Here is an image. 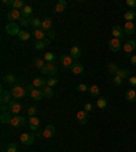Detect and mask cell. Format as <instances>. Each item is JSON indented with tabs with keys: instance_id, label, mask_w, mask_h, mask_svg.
Here are the masks:
<instances>
[{
	"instance_id": "obj_44",
	"label": "cell",
	"mask_w": 136,
	"mask_h": 152,
	"mask_svg": "<svg viewBox=\"0 0 136 152\" xmlns=\"http://www.w3.org/2000/svg\"><path fill=\"white\" fill-rule=\"evenodd\" d=\"M56 84H57V79H54V77H49V79L46 80V86H48V87H54Z\"/></svg>"
},
{
	"instance_id": "obj_36",
	"label": "cell",
	"mask_w": 136,
	"mask_h": 152,
	"mask_svg": "<svg viewBox=\"0 0 136 152\" xmlns=\"http://www.w3.org/2000/svg\"><path fill=\"white\" fill-rule=\"evenodd\" d=\"M118 69H120V68H118V66L116 65V64H114V63L108 64V71L112 73V75H116V73L118 72Z\"/></svg>"
},
{
	"instance_id": "obj_4",
	"label": "cell",
	"mask_w": 136,
	"mask_h": 152,
	"mask_svg": "<svg viewBox=\"0 0 136 152\" xmlns=\"http://www.w3.org/2000/svg\"><path fill=\"white\" fill-rule=\"evenodd\" d=\"M19 140L22 144L25 145H33L34 144V136H33L32 133H22L21 136H19Z\"/></svg>"
},
{
	"instance_id": "obj_14",
	"label": "cell",
	"mask_w": 136,
	"mask_h": 152,
	"mask_svg": "<svg viewBox=\"0 0 136 152\" xmlns=\"http://www.w3.org/2000/svg\"><path fill=\"white\" fill-rule=\"evenodd\" d=\"M136 31V26L133 22H125V26H124V33L128 35H132L135 34Z\"/></svg>"
},
{
	"instance_id": "obj_10",
	"label": "cell",
	"mask_w": 136,
	"mask_h": 152,
	"mask_svg": "<svg viewBox=\"0 0 136 152\" xmlns=\"http://www.w3.org/2000/svg\"><path fill=\"white\" fill-rule=\"evenodd\" d=\"M60 60H61V64H63L64 68H71V66L74 65V58L70 54H63V56L60 57Z\"/></svg>"
},
{
	"instance_id": "obj_51",
	"label": "cell",
	"mask_w": 136,
	"mask_h": 152,
	"mask_svg": "<svg viewBox=\"0 0 136 152\" xmlns=\"http://www.w3.org/2000/svg\"><path fill=\"white\" fill-rule=\"evenodd\" d=\"M131 64H132V65H136V54L131 56Z\"/></svg>"
},
{
	"instance_id": "obj_8",
	"label": "cell",
	"mask_w": 136,
	"mask_h": 152,
	"mask_svg": "<svg viewBox=\"0 0 136 152\" xmlns=\"http://www.w3.org/2000/svg\"><path fill=\"white\" fill-rule=\"evenodd\" d=\"M21 18H22V12L19 10H11V11L7 12V19L10 22H15V20H19Z\"/></svg>"
},
{
	"instance_id": "obj_13",
	"label": "cell",
	"mask_w": 136,
	"mask_h": 152,
	"mask_svg": "<svg viewBox=\"0 0 136 152\" xmlns=\"http://www.w3.org/2000/svg\"><path fill=\"white\" fill-rule=\"evenodd\" d=\"M76 120H78V122H79L80 125H85V124H87V111L79 110L78 113H76Z\"/></svg>"
},
{
	"instance_id": "obj_18",
	"label": "cell",
	"mask_w": 136,
	"mask_h": 152,
	"mask_svg": "<svg viewBox=\"0 0 136 152\" xmlns=\"http://www.w3.org/2000/svg\"><path fill=\"white\" fill-rule=\"evenodd\" d=\"M52 26H53V20H52L51 18L42 19V26H41V28L44 30L45 33L49 31V30H52Z\"/></svg>"
},
{
	"instance_id": "obj_39",
	"label": "cell",
	"mask_w": 136,
	"mask_h": 152,
	"mask_svg": "<svg viewBox=\"0 0 136 152\" xmlns=\"http://www.w3.org/2000/svg\"><path fill=\"white\" fill-rule=\"evenodd\" d=\"M19 22V26H22V27H27V26H30V18H21L18 20Z\"/></svg>"
},
{
	"instance_id": "obj_11",
	"label": "cell",
	"mask_w": 136,
	"mask_h": 152,
	"mask_svg": "<svg viewBox=\"0 0 136 152\" xmlns=\"http://www.w3.org/2000/svg\"><path fill=\"white\" fill-rule=\"evenodd\" d=\"M123 49L127 52V53H132L136 49V42L133 41V39H128V41H125L123 44Z\"/></svg>"
},
{
	"instance_id": "obj_46",
	"label": "cell",
	"mask_w": 136,
	"mask_h": 152,
	"mask_svg": "<svg viewBox=\"0 0 136 152\" xmlns=\"http://www.w3.org/2000/svg\"><path fill=\"white\" fill-rule=\"evenodd\" d=\"M93 109H94V104L93 103H86L85 104V111H87V113H90Z\"/></svg>"
},
{
	"instance_id": "obj_37",
	"label": "cell",
	"mask_w": 136,
	"mask_h": 152,
	"mask_svg": "<svg viewBox=\"0 0 136 152\" xmlns=\"http://www.w3.org/2000/svg\"><path fill=\"white\" fill-rule=\"evenodd\" d=\"M44 60L46 61V63H54V60H56V56H54V53L49 52V53H46L44 56Z\"/></svg>"
},
{
	"instance_id": "obj_45",
	"label": "cell",
	"mask_w": 136,
	"mask_h": 152,
	"mask_svg": "<svg viewBox=\"0 0 136 152\" xmlns=\"http://www.w3.org/2000/svg\"><path fill=\"white\" fill-rule=\"evenodd\" d=\"M113 83L116 86H121V83H123V79H121V77H118V76H113Z\"/></svg>"
},
{
	"instance_id": "obj_15",
	"label": "cell",
	"mask_w": 136,
	"mask_h": 152,
	"mask_svg": "<svg viewBox=\"0 0 136 152\" xmlns=\"http://www.w3.org/2000/svg\"><path fill=\"white\" fill-rule=\"evenodd\" d=\"M40 122H41V120L38 117H29V124H30V129L32 130H35L37 132L38 130V126H40Z\"/></svg>"
},
{
	"instance_id": "obj_54",
	"label": "cell",
	"mask_w": 136,
	"mask_h": 152,
	"mask_svg": "<svg viewBox=\"0 0 136 152\" xmlns=\"http://www.w3.org/2000/svg\"><path fill=\"white\" fill-rule=\"evenodd\" d=\"M135 26H136V23H135Z\"/></svg>"
},
{
	"instance_id": "obj_19",
	"label": "cell",
	"mask_w": 136,
	"mask_h": 152,
	"mask_svg": "<svg viewBox=\"0 0 136 152\" xmlns=\"http://www.w3.org/2000/svg\"><path fill=\"white\" fill-rule=\"evenodd\" d=\"M25 118L22 117V115H15V117H12V121H11V125H12L14 128H19L22 126L23 124H25Z\"/></svg>"
},
{
	"instance_id": "obj_3",
	"label": "cell",
	"mask_w": 136,
	"mask_h": 152,
	"mask_svg": "<svg viewBox=\"0 0 136 152\" xmlns=\"http://www.w3.org/2000/svg\"><path fill=\"white\" fill-rule=\"evenodd\" d=\"M6 31L10 35H19L21 34V30H19V23L16 22H10L6 26Z\"/></svg>"
},
{
	"instance_id": "obj_22",
	"label": "cell",
	"mask_w": 136,
	"mask_h": 152,
	"mask_svg": "<svg viewBox=\"0 0 136 152\" xmlns=\"http://www.w3.org/2000/svg\"><path fill=\"white\" fill-rule=\"evenodd\" d=\"M67 8V1L65 0H59L54 6V12H63Z\"/></svg>"
},
{
	"instance_id": "obj_47",
	"label": "cell",
	"mask_w": 136,
	"mask_h": 152,
	"mask_svg": "<svg viewBox=\"0 0 136 152\" xmlns=\"http://www.w3.org/2000/svg\"><path fill=\"white\" fill-rule=\"evenodd\" d=\"M46 35H48V38H49V39H53V38L56 37V33H54L53 30H49V31H46Z\"/></svg>"
},
{
	"instance_id": "obj_52",
	"label": "cell",
	"mask_w": 136,
	"mask_h": 152,
	"mask_svg": "<svg viewBox=\"0 0 136 152\" xmlns=\"http://www.w3.org/2000/svg\"><path fill=\"white\" fill-rule=\"evenodd\" d=\"M35 134H37L38 137H42V132H41V130H37V132H35Z\"/></svg>"
},
{
	"instance_id": "obj_6",
	"label": "cell",
	"mask_w": 136,
	"mask_h": 152,
	"mask_svg": "<svg viewBox=\"0 0 136 152\" xmlns=\"http://www.w3.org/2000/svg\"><path fill=\"white\" fill-rule=\"evenodd\" d=\"M121 48H123V44H121V41L117 39V38H112L110 41H109V49L112 52H114V53H117Z\"/></svg>"
},
{
	"instance_id": "obj_5",
	"label": "cell",
	"mask_w": 136,
	"mask_h": 152,
	"mask_svg": "<svg viewBox=\"0 0 136 152\" xmlns=\"http://www.w3.org/2000/svg\"><path fill=\"white\" fill-rule=\"evenodd\" d=\"M12 101V95H11V91L8 90H1V95H0V102L1 104H10V102Z\"/></svg>"
},
{
	"instance_id": "obj_16",
	"label": "cell",
	"mask_w": 136,
	"mask_h": 152,
	"mask_svg": "<svg viewBox=\"0 0 136 152\" xmlns=\"http://www.w3.org/2000/svg\"><path fill=\"white\" fill-rule=\"evenodd\" d=\"M30 98H33L34 101H41L44 96V92H42L41 88H34L32 92H30Z\"/></svg>"
},
{
	"instance_id": "obj_27",
	"label": "cell",
	"mask_w": 136,
	"mask_h": 152,
	"mask_svg": "<svg viewBox=\"0 0 136 152\" xmlns=\"http://www.w3.org/2000/svg\"><path fill=\"white\" fill-rule=\"evenodd\" d=\"M46 69H48V75L54 76L57 73V66L54 65V63H46Z\"/></svg>"
},
{
	"instance_id": "obj_21",
	"label": "cell",
	"mask_w": 136,
	"mask_h": 152,
	"mask_svg": "<svg viewBox=\"0 0 136 152\" xmlns=\"http://www.w3.org/2000/svg\"><path fill=\"white\" fill-rule=\"evenodd\" d=\"M11 121H12V117H11V113H10V111H4V113H1V115H0V122L3 124V125H6V124H11Z\"/></svg>"
},
{
	"instance_id": "obj_48",
	"label": "cell",
	"mask_w": 136,
	"mask_h": 152,
	"mask_svg": "<svg viewBox=\"0 0 136 152\" xmlns=\"http://www.w3.org/2000/svg\"><path fill=\"white\" fill-rule=\"evenodd\" d=\"M125 3H127L128 7H132V8H135L136 7V0H127Z\"/></svg>"
},
{
	"instance_id": "obj_50",
	"label": "cell",
	"mask_w": 136,
	"mask_h": 152,
	"mask_svg": "<svg viewBox=\"0 0 136 152\" xmlns=\"http://www.w3.org/2000/svg\"><path fill=\"white\" fill-rule=\"evenodd\" d=\"M12 1L14 0H3V4L4 6H12Z\"/></svg>"
},
{
	"instance_id": "obj_28",
	"label": "cell",
	"mask_w": 136,
	"mask_h": 152,
	"mask_svg": "<svg viewBox=\"0 0 136 152\" xmlns=\"http://www.w3.org/2000/svg\"><path fill=\"white\" fill-rule=\"evenodd\" d=\"M25 7H26V4L23 0H14L12 1V10H19V11H22Z\"/></svg>"
},
{
	"instance_id": "obj_2",
	"label": "cell",
	"mask_w": 136,
	"mask_h": 152,
	"mask_svg": "<svg viewBox=\"0 0 136 152\" xmlns=\"http://www.w3.org/2000/svg\"><path fill=\"white\" fill-rule=\"evenodd\" d=\"M21 110H22V104L19 103V101H16V99H12V101L10 102V104H8V111H10L11 114L19 115Z\"/></svg>"
},
{
	"instance_id": "obj_25",
	"label": "cell",
	"mask_w": 136,
	"mask_h": 152,
	"mask_svg": "<svg viewBox=\"0 0 136 152\" xmlns=\"http://www.w3.org/2000/svg\"><path fill=\"white\" fill-rule=\"evenodd\" d=\"M125 98H127L128 102H135L136 101V91L133 88L127 90V92H125Z\"/></svg>"
},
{
	"instance_id": "obj_40",
	"label": "cell",
	"mask_w": 136,
	"mask_h": 152,
	"mask_svg": "<svg viewBox=\"0 0 136 152\" xmlns=\"http://www.w3.org/2000/svg\"><path fill=\"white\" fill-rule=\"evenodd\" d=\"M30 37H32V34L29 31H21V34H19V39L21 41H27V39H30Z\"/></svg>"
},
{
	"instance_id": "obj_12",
	"label": "cell",
	"mask_w": 136,
	"mask_h": 152,
	"mask_svg": "<svg viewBox=\"0 0 136 152\" xmlns=\"http://www.w3.org/2000/svg\"><path fill=\"white\" fill-rule=\"evenodd\" d=\"M51 41L52 39H49V38H45V39H41V41H35L34 49H37V50H42V49H45L48 45L51 44Z\"/></svg>"
},
{
	"instance_id": "obj_20",
	"label": "cell",
	"mask_w": 136,
	"mask_h": 152,
	"mask_svg": "<svg viewBox=\"0 0 136 152\" xmlns=\"http://www.w3.org/2000/svg\"><path fill=\"white\" fill-rule=\"evenodd\" d=\"M70 56L72 57L74 60H78L80 56H82V50H80V48L79 46H72L71 48V50H70Z\"/></svg>"
},
{
	"instance_id": "obj_1",
	"label": "cell",
	"mask_w": 136,
	"mask_h": 152,
	"mask_svg": "<svg viewBox=\"0 0 136 152\" xmlns=\"http://www.w3.org/2000/svg\"><path fill=\"white\" fill-rule=\"evenodd\" d=\"M11 95H12V98L16 99V101H19V99H22L26 96V94H27V90L25 88V87H22V86L19 84H15L11 87Z\"/></svg>"
},
{
	"instance_id": "obj_42",
	"label": "cell",
	"mask_w": 136,
	"mask_h": 152,
	"mask_svg": "<svg viewBox=\"0 0 136 152\" xmlns=\"http://www.w3.org/2000/svg\"><path fill=\"white\" fill-rule=\"evenodd\" d=\"M37 107L35 106H29V109H27V115L29 117H34L35 114H37Z\"/></svg>"
},
{
	"instance_id": "obj_7",
	"label": "cell",
	"mask_w": 136,
	"mask_h": 152,
	"mask_svg": "<svg viewBox=\"0 0 136 152\" xmlns=\"http://www.w3.org/2000/svg\"><path fill=\"white\" fill-rule=\"evenodd\" d=\"M54 134H56V128L53 125H48L42 130V139H52Z\"/></svg>"
},
{
	"instance_id": "obj_9",
	"label": "cell",
	"mask_w": 136,
	"mask_h": 152,
	"mask_svg": "<svg viewBox=\"0 0 136 152\" xmlns=\"http://www.w3.org/2000/svg\"><path fill=\"white\" fill-rule=\"evenodd\" d=\"M112 34L114 35V38H117V39H123L124 37H125V33H124V30L120 27L118 25H114L113 27H112Z\"/></svg>"
},
{
	"instance_id": "obj_38",
	"label": "cell",
	"mask_w": 136,
	"mask_h": 152,
	"mask_svg": "<svg viewBox=\"0 0 136 152\" xmlns=\"http://www.w3.org/2000/svg\"><path fill=\"white\" fill-rule=\"evenodd\" d=\"M89 91H90V94L93 95V96H99V87L98 86H91L89 88Z\"/></svg>"
},
{
	"instance_id": "obj_34",
	"label": "cell",
	"mask_w": 136,
	"mask_h": 152,
	"mask_svg": "<svg viewBox=\"0 0 136 152\" xmlns=\"http://www.w3.org/2000/svg\"><path fill=\"white\" fill-rule=\"evenodd\" d=\"M106 104H108L106 98H98L97 99V107L98 109H106Z\"/></svg>"
},
{
	"instance_id": "obj_30",
	"label": "cell",
	"mask_w": 136,
	"mask_h": 152,
	"mask_svg": "<svg viewBox=\"0 0 136 152\" xmlns=\"http://www.w3.org/2000/svg\"><path fill=\"white\" fill-rule=\"evenodd\" d=\"M42 92H44V96L46 99H52V98H53V95H54L53 88H52V87H48V86L42 88Z\"/></svg>"
},
{
	"instance_id": "obj_31",
	"label": "cell",
	"mask_w": 136,
	"mask_h": 152,
	"mask_svg": "<svg viewBox=\"0 0 136 152\" xmlns=\"http://www.w3.org/2000/svg\"><path fill=\"white\" fill-rule=\"evenodd\" d=\"M34 65H35V68L37 69H42L45 65H46V61L44 60V58H40V57H37L34 60Z\"/></svg>"
},
{
	"instance_id": "obj_26",
	"label": "cell",
	"mask_w": 136,
	"mask_h": 152,
	"mask_svg": "<svg viewBox=\"0 0 136 152\" xmlns=\"http://www.w3.org/2000/svg\"><path fill=\"white\" fill-rule=\"evenodd\" d=\"M32 84L34 86L35 88H40V87H45V86H46V80L42 79V77H35V79L33 80Z\"/></svg>"
},
{
	"instance_id": "obj_32",
	"label": "cell",
	"mask_w": 136,
	"mask_h": 152,
	"mask_svg": "<svg viewBox=\"0 0 136 152\" xmlns=\"http://www.w3.org/2000/svg\"><path fill=\"white\" fill-rule=\"evenodd\" d=\"M21 12H22V16H23V18H30V16H32V14H33L32 6H26L25 8L21 11Z\"/></svg>"
},
{
	"instance_id": "obj_53",
	"label": "cell",
	"mask_w": 136,
	"mask_h": 152,
	"mask_svg": "<svg viewBox=\"0 0 136 152\" xmlns=\"http://www.w3.org/2000/svg\"><path fill=\"white\" fill-rule=\"evenodd\" d=\"M1 111H3V113H4V111H7V106H6V104H1Z\"/></svg>"
},
{
	"instance_id": "obj_49",
	"label": "cell",
	"mask_w": 136,
	"mask_h": 152,
	"mask_svg": "<svg viewBox=\"0 0 136 152\" xmlns=\"http://www.w3.org/2000/svg\"><path fill=\"white\" fill-rule=\"evenodd\" d=\"M129 84L132 87H136V77L135 76H129Z\"/></svg>"
},
{
	"instance_id": "obj_17",
	"label": "cell",
	"mask_w": 136,
	"mask_h": 152,
	"mask_svg": "<svg viewBox=\"0 0 136 152\" xmlns=\"http://www.w3.org/2000/svg\"><path fill=\"white\" fill-rule=\"evenodd\" d=\"M70 69H71V72L75 73V75H82L83 71H85V66H83L80 63H74V65L71 66Z\"/></svg>"
},
{
	"instance_id": "obj_43",
	"label": "cell",
	"mask_w": 136,
	"mask_h": 152,
	"mask_svg": "<svg viewBox=\"0 0 136 152\" xmlns=\"http://www.w3.org/2000/svg\"><path fill=\"white\" fill-rule=\"evenodd\" d=\"M89 88H90V87H89V86H86L85 83H80V84H78V87H76V90H78L79 92H86Z\"/></svg>"
},
{
	"instance_id": "obj_29",
	"label": "cell",
	"mask_w": 136,
	"mask_h": 152,
	"mask_svg": "<svg viewBox=\"0 0 136 152\" xmlns=\"http://www.w3.org/2000/svg\"><path fill=\"white\" fill-rule=\"evenodd\" d=\"M131 75V72H129V69H127V68H121V69H118V72L116 73L114 76H118V77H121V79H127L128 76Z\"/></svg>"
},
{
	"instance_id": "obj_23",
	"label": "cell",
	"mask_w": 136,
	"mask_h": 152,
	"mask_svg": "<svg viewBox=\"0 0 136 152\" xmlns=\"http://www.w3.org/2000/svg\"><path fill=\"white\" fill-rule=\"evenodd\" d=\"M33 35L37 38V41H41V39H45V35H46V33H45L42 28H34Z\"/></svg>"
},
{
	"instance_id": "obj_24",
	"label": "cell",
	"mask_w": 136,
	"mask_h": 152,
	"mask_svg": "<svg viewBox=\"0 0 136 152\" xmlns=\"http://www.w3.org/2000/svg\"><path fill=\"white\" fill-rule=\"evenodd\" d=\"M4 82L8 83L10 86H15L16 84V76L14 75V73H7V75L4 76Z\"/></svg>"
},
{
	"instance_id": "obj_41",
	"label": "cell",
	"mask_w": 136,
	"mask_h": 152,
	"mask_svg": "<svg viewBox=\"0 0 136 152\" xmlns=\"http://www.w3.org/2000/svg\"><path fill=\"white\" fill-rule=\"evenodd\" d=\"M6 152H18V147L15 142H10L6 148Z\"/></svg>"
},
{
	"instance_id": "obj_35",
	"label": "cell",
	"mask_w": 136,
	"mask_h": 152,
	"mask_svg": "<svg viewBox=\"0 0 136 152\" xmlns=\"http://www.w3.org/2000/svg\"><path fill=\"white\" fill-rule=\"evenodd\" d=\"M30 25H32L34 28H41V26H42V20H41V19H37V18L30 19Z\"/></svg>"
},
{
	"instance_id": "obj_33",
	"label": "cell",
	"mask_w": 136,
	"mask_h": 152,
	"mask_svg": "<svg viewBox=\"0 0 136 152\" xmlns=\"http://www.w3.org/2000/svg\"><path fill=\"white\" fill-rule=\"evenodd\" d=\"M124 18H125L127 22H132L133 19L136 18V12L135 11H132V10H131V11H127V12L124 14Z\"/></svg>"
}]
</instances>
